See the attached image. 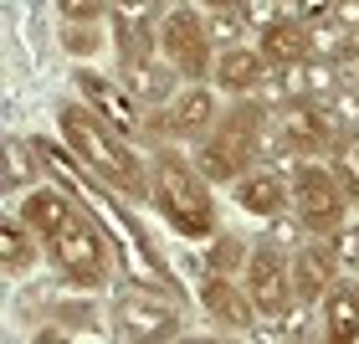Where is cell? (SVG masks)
Wrapping results in <instances>:
<instances>
[{"instance_id": "9a60e30c", "label": "cell", "mask_w": 359, "mask_h": 344, "mask_svg": "<svg viewBox=\"0 0 359 344\" xmlns=\"http://www.w3.org/2000/svg\"><path fill=\"white\" fill-rule=\"evenodd\" d=\"M267 57L257 52V41H236V46H221L216 52V67H210V88H216L221 98H252L257 88H262L267 77Z\"/></svg>"}, {"instance_id": "5b68a950", "label": "cell", "mask_w": 359, "mask_h": 344, "mask_svg": "<svg viewBox=\"0 0 359 344\" xmlns=\"http://www.w3.org/2000/svg\"><path fill=\"white\" fill-rule=\"evenodd\" d=\"M159 52L170 57V67L185 77V83H210L216 41H210L205 6H195V0H170L165 15H159Z\"/></svg>"}, {"instance_id": "52a82bcc", "label": "cell", "mask_w": 359, "mask_h": 344, "mask_svg": "<svg viewBox=\"0 0 359 344\" xmlns=\"http://www.w3.org/2000/svg\"><path fill=\"white\" fill-rule=\"evenodd\" d=\"M272 128H277V154L292 159H329L344 139L334 103H318V98H292L283 113H272Z\"/></svg>"}, {"instance_id": "d6986e66", "label": "cell", "mask_w": 359, "mask_h": 344, "mask_svg": "<svg viewBox=\"0 0 359 344\" xmlns=\"http://www.w3.org/2000/svg\"><path fill=\"white\" fill-rule=\"evenodd\" d=\"M318 339H329V344L359 339V277L339 272L329 283V293L318 298Z\"/></svg>"}, {"instance_id": "6da1fadb", "label": "cell", "mask_w": 359, "mask_h": 344, "mask_svg": "<svg viewBox=\"0 0 359 344\" xmlns=\"http://www.w3.org/2000/svg\"><path fill=\"white\" fill-rule=\"evenodd\" d=\"M149 206L159 211V221L185 242H210L221 226V201L210 175L201 170V159L185 154L175 139H165L149 154Z\"/></svg>"}, {"instance_id": "603a6c76", "label": "cell", "mask_w": 359, "mask_h": 344, "mask_svg": "<svg viewBox=\"0 0 359 344\" xmlns=\"http://www.w3.org/2000/svg\"><path fill=\"white\" fill-rule=\"evenodd\" d=\"M108 41H113L108 21H62V52L77 62H93Z\"/></svg>"}, {"instance_id": "d4e9b609", "label": "cell", "mask_w": 359, "mask_h": 344, "mask_svg": "<svg viewBox=\"0 0 359 344\" xmlns=\"http://www.w3.org/2000/svg\"><path fill=\"white\" fill-rule=\"evenodd\" d=\"M329 165H334V175H339V180H344V190L354 195V206H359V128L339 139V150L329 154Z\"/></svg>"}, {"instance_id": "3957f363", "label": "cell", "mask_w": 359, "mask_h": 344, "mask_svg": "<svg viewBox=\"0 0 359 344\" xmlns=\"http://www.w3.org/2000/svg\"><path fill=\"white\" fill-rule=\"evenodd\" d=\"M272 150H277L272 113L257 103V98H231V103L221 108L216 128L195 144V159H201V170L210 175V185H236V180L252 165H262Z\"/></svg>"}, {"instance_id": "44dd1931", "label": "cell", "mask_w": 359, "mask_h": 344, "mask_svg": "<svg viewBox=\"0 0 359 344\" xmlns=\"http://www.w3.org/2000/svg\"><path fill=\"white\" fill-rule=\"evenodd\" d=\"M41 247H46V242L31 232L21 216H11L6 226H0V262H6V277H26L31 267H36Z\"/></svg>"}, {"instance_id": "30bf717a", "label": "cell", "mask_w": 359, "mask_h": 344, "mask_svg": "<svg viewBox=\"0 0 359 344\" xmlns=\"http://www.w3.org/2000/svg\"><path fill=\"white\" fill-rule=\"evenodd\" d=\"M72 88H77V98H83V103H93L97 113H103V124H108V128H118L128 144L144 134V124H149V108H144L123 83H108V77L97 72L93 62H77Z\"/></svg>"}, {"instance_id": "7a4b0ae2", "label": "cell", "mask_w": 359, "mask_h": 344, "mask_svg": "<svg viewBox=\"0 0 359 344\" xmlns=\"http://www.w3.org/2000/svg\"><path fill=\"white\" fill-rule=\"evenodd\" d=\"M57 134L72 150V159H83L113 195L149 201V159L134 154V144H128L118 128H108L103 113H97L93 103H83V98L62 103L57 108Z\"/></svg>"}, {"instance_id": "5bb4252c", "label": "cell", "mask_w": 359, "mask_h": 344, "mask_svg": "<svg viewBox=\"0 0 359 344\" xmlns=\"http://www.w3.org/2000/svg\"><path fill=\"white\" fill-rule=\"evenodd\" d=\"M231 201H236L241 216L272 221V216H283V211H292V180H287L283 165H252L231 185Z\"/></svg>"}, {"instance_id": "ac0fdd59", "label": "cell", "mask_w": 359, "mask_h": 344, "mask_svg": "<svg viewBox=\"0 0 359 344\" xmlns=\"http://www.w3.org/2000/svg\"><path fill=\"white\" fill-rule=\"evenodd\" d=\"M170 0H108V31L118 52H134V46L159 41V15H165Z\"/></svg>"}, {"instance_id": "2e32d148", "label": "cell", "mask_w": 359, "mask_h": 344, "mask_svg": "<svg viewBox=\"0 0 359 344\" xmlns=\"http://www.w3.org/2000/svg\"><path fill=\"white\" fill-rule=\"evenodd\" d=\"M257 52L267 57L272 72H283V67H292V62H303L313 52V26L298 11H277L267 26H257Z\"/></svg>"}, {"instance_id": "277c9868", "label": "cell", "mask_w": 359, "mask_h": 344, "mask_svg": "<svg viewBox=\"0 0 359 344\" xmlns=\"http://www.w3.org/2000/svg\"><path fill=\"white\" fill-rule=\"evenodd\" d=\"M292 180V216L308 237H334L339 226L349 221L354 195L344 190V180L334 175V165H318V159H292L287 165Z\"/></svg>"}, {"instance_id": "8fae6325", "label": "cell", "mask_w": 359, "mask_h": 344, "mask_svg": "<svg viewBox=\"0 0 359 344\" xmlns=\"http://www.w3.org/2000/svg\"><path fill=\"white\" fill-rule=\"evenodd\" d=\"M221 93L210 88V83H185L165 108H154L159 113V134L175 139V144H201L210 128H216L221 119Z\"/></svg>"}, {"instance_id": "7c38bea8", "label": "cell", "mask_w": 359, "mask_h": 344, "mask_svg": "<svg viewBox=\"0 0 359 344\" xmlns=\"http://www.w3.org/2000/svg\"><path fill=\"white\" fill-rule=\"evenodd\" d=\"M118 83L134 93L144 108H165L170 98L185 88V77L170 67V57L159 52V41H154V46H139V52L118 57Z\"/></svg>"}, {"instance_id": "4fadbf2b", "label": "cell", "mask_w": 359, "mask_h": 344, "mask_svg": "<svg viewBox=\"0 0 359 344\" xmlns=\"http://www.w3.org/2000/svg\"><path fill=\"white\" fill-rule=\"evenodd\" d=\"M201 308L210 314V324H221L226 334H257L262 329V308L252 303L247 283L231 277V272H205L201 277Z\"/></svg>"}, {"instance_id": "4316f807", "label": "cell", "mask_w": 359, "mask_h": 344, "mask_svg": "<svg viewBox=\"0 0 359 344\" xmlns=\"http://www.w3.org/2000/svg\"><path fill=\"white\" fill-rule=\"evenodd\" d=\"M329 247H334V257H339V267H344V272H359V226L354 221L339 226V232L329 237Z\"/></svg>"}, {"instance_id": "83f0119b", "label": "cell", "mask_w": 359, "mask_h": 344, "mask_svg": "<svg viewBox=\"0 0 359 344\" xmlns=\"http://www.w3.org/2000/svg\"><path fill=\"white\" fill-rule=\"evenodd\" d=\"M62 21H108V0H57Z\"/></svg>"}, {"instance_id": "f546056e", "label": "cell", "mask_w": 359, "mask_h": 344, "mask_svg": "<svg viewBox=\"0 0 359 344\" xmlns=\"http://www.w3.org/2000/svg\"><path fill=\"white\" fill-rule=\"evenodd\" d=\"M195 6H205V11H241L247 0H195Z\"/></svg>"}, {"instance_id": "4dcf8cb0", "label": "cell", "mask_w": 359, "mask_h": 344, "mask_svg": "<svg viewBox=\"0 0 359 344\" xmlns=\"http://www.w3.org/2000/svg\"><path fill=\"white\" fill-rule=\"evenodd\" d=\"M354 277H359V272H354Z\"/></svg>"}, {"instance_id": "9c48e42d", "label": "cell", "mask_w": 359, "mask_h": 344, "mask_svg": "<svg viewBox=\"0 0 359 344\" xmlns=\"http://www.w3.org/2000/svg\"><path fill=\"white\" fill-rule=\"evenodd\" d=\"M241 283H247L252 303L262 308V319H283V308L292 303V252L277 237H257L247 267H241Z\"/></svg>"}, {"instance_id": "ba28073f", "label": "cell", "mask_w": 359, "mask_h": 344, "mask_svg": "<svg viewBox=\"0 0 359 344\" xmlns=\"http://www.w3.org/2000/svg\"><path fill=\"white\" fill-rule=\"evenodd\" d=\"M118 339H134V344H159V339H180L185 334V319H180V308L165 298L159 288H128L113 298V314H108Z\"/></svg>"}, {"instance_id": "7402d4cb", "label": "cell", "mask_w": 359, "mask_h": 344, "mask_svg": "<svg viewBox=\"0 0 359 344\" xmlns=\"http://www.w3.org/2000/svg\"><path fill=\"white\" fill-rule=\"evenodd\" d=\"M41 165H46V159L36 150V139H6V190L26 195L31 185H36Z\"/></svg>"}, {"instance_id": "8992f818", "label": "cell", "mask_w": 359, "mask_h": 344, "mask_svg": "<svg viewBox=\"0 0 359 344\" xmlns=\"http://www.w3.org/2000/svg\"><path fill=\"white\" fill-rule=\"evenodd\" d=\"M46 257H52V267L67 277V288H77V293L103 288L108 283V267H113L108 237H103V226H97L88 211H77V216L46 242Z\"/></svg>"}, {"instance_id": "cb8c5ba5", "label": "cell", "mask_w": 359, "mask_h": 344, "mask_svg": "<svg viewBox=\"0 0 359 344\" xmlns=\"http://www.w3.org/2000/svg\"><path fill=\"white\" fill-rule=\"evenodd\" d=\"M247 252H252V242H241L231 232H216V242L205 247V272H231V277H241Z\"/></svg>"}, {"instance_id": "e0dca14e", "label": "cell", "mask_w": 359, "mask_h": 344, "mask_svg": "<svg viewBox=\"0 0 359 344\" xmlns=\"http://www.w3.org/2000/svg\"><path fill=\"white\" fill-rule=\"evenodd\" d=\"M339 272H344V267H339V257H334V247H329V237H303L298 247H292V298L318 303Z\"/></svg>"}, {"instance_id": "ffe728a7", "label": "cell", "mask_w": 359, "mask_h": 344, "mask_svg": "<svg viewBox=\"0 0 359 344\" xmlns=\"http://www.w3.org/2000/svg\"><path fill=\"white\" fill-rule=\"evenodd\" d=\"M15 216H21L41 242H52L62 226L77 216V201H72L62 185H31V190L21 195V206H15Z\"/></svg>"}, {"instance_id": "f1b7e54d", "label": "cell", "mask_w": 359, "mask_h": 344, "mask_svg": "<svg viewBox=\"0 0 359 344\" xmlns=\"http://www.w3.org/2000/svg\"><path fill=\"white\" fill-rule=\"evenodd\" d=\"M334 6H339V0H292V11H298V15H303L308 26L329 21V15H334Z\"/></svg>"}, {"instance_id": "484cf974", "label": "cell", "mask_w": 359, "mask_h": 344, "mask_svg": "<svg viewBox=\"0 0 359 344\" xmlns=\"http://www.w3.org/2000/svg\"><path fill=\"white\" fill-rule=\"evenodd\" d=\"M205 21H210V41H216V52H221V46H236L241 37H257L252 21L241 11H205Z\"/></svg>"}]
</instances>
